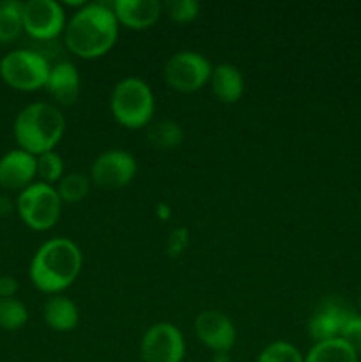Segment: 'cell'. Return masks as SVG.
I'll use <instances>...</instances> for the list:
<instances>
[{
  "label": "cell",
  "mask_w": 361,
  "mask_h": 362,
  "mask_svg": "<svg viewBox=\"0 0 361 362\" xmlns=\"http://www.w3.org/2000/svg\"><path fill=\"white\" fill-rule=\"evenodd\" d=\"M84 255L80 246L67 237H53L35 250L28 267L32 285L48 296H60L80 276Z\"/></svg>",
  "instance_id": "7a4b0ae2"
},
{
  "label": "cell",
  "mask_w": 361,
  "mask_h": 362,
  "mask_svg": "<svg viewBox=\"0 0 361 362\" xmlns=\"http://www.w3.org/2000/svg\"><path fill=\"white\" fill-rule=\"evenodd\" d=\"M357 354L342 338L326 339L311 345L304 362H357Z\"/></svg>",
  "instance_id": "ac0fdd59"
},
{
  "label": "cell",
  "mask_w": 361,
  "mask_h": 362,
  "mask_svg": "<svg viewBox=\"0 0 361 362\" xmlns=\"http://www.w3.org/2000/svg\"><path fill=\"white\" fill-rule=\"evenodd\" d=\"M188 246V230L186 228H177L173 230L166 240V253L170 257H179Z\"/></svg>",
  "instance_id": "4316f807"
},
{
  "label": "cell",
  "mask_w": 361,
  "mask_h": 362,
  "mask_svg": "<svg viewBox=\"0 0 361 362\" xmlns=\"http://www.w3.org/2000/svg\"><path fill=\"white\" fill-rule=\"evenodd\" d=\"M212 362H230L229 354H214L212 356Z\"/></svg>",
  "instance_id": "f546056e"
},
{
  "label": "cell",
  "mask_w": 361,
  "mask_h": 362,
  "mask_svg": "<svg viewBox=\"0 0 361 362\" xmlns=\"http://www.w3.org/2000/svg\"><path fill=\"white\" fill-rule=\"evenodd\" d=\"M138 163L130 151L108 148L96 156L88 170L92 186L99 189H122L137 177Z\"/></svg>",
  "instance_id": "ba28073f"
},
{
  "label": "cell",
  "mask_w": 361,
  "mask_h": 362,
  "mask_svg": "<svg viewBox=\"0 0 361 362\" xmlns=\"http://www.w3.org/2000/svg\"><path fill=\"white\" fill-rule=\"evenodd\" d=\"M360 218H361V200H360Z\"/></svg>",
  "instance_id": "1f68e13d"
},
{
  "label": "cell",
  "mask_w": 361,
  "mask_h": 362,
  "mask_svg": "<svg viewBox=\"0 0 361 362\" xmlns=\"http://www.w3.org/2000/svg\"><path fill=\"white\" fill-rule=\"evenodd\" d=\"M52 62L32 48L11 49L0 59V78L18 92H35L46 87Z\"/></svg>",
  "instance_id": "5b68a950"
},
{
  "label": "cell",
  "mask_w": 361,
  "mask_h": 362,
  "mask_svg": "<svg viewBox=\"0 0 361 362\" xmlns=\"http://www.w3.org/2000/svg\"><path fill=\"white\" fill-rule=\"evenodd\" d=\"M147 140L159 151H170L183 144L184 131L176 120L163 119L147 127Z\"/></svg>",
  "instance_id": "ffe728a7"
},
{
  "label": "cell",
  "mask_w": 361,
  "mask_h": 362,
  "mask_svg": "<svg viewBox=\"0 0 361 362\" xmlns=\"http://www.w3.org/2000/svg\"><path fill=\"white\" fill-rule=\"evenodd\" d=\"M350 315H353V311L343 306L340 300H324L314 311L310 322H308V334L315 343L340 338L343 325L349 320Z\"/></svg>",
  "instance_id": "4fadbf2b"
},
{
  "label": "cell",
  "mask_w": 361,
  "mask_h": 362,
  "mask_svg": "<svg viewBox=\"0 0 361 362\" xmlns=\"http://www.w3.org/2000/svg\"><path fill=\"white\" fill-rule=\"evenodd\" d=\"M66 133V117L53 103L35 101L20 110L13 124L18 148L32 156L55 151Z\"/></svg>",
  "instance_id": "3957f363"
},
{
  "label": "cell",
  "mask_w": 361,
  "mask_h": 362,
  "mask_svg": "<svg viewBox=\"0 0 361 362\" xmlns=\"http://www.w3.org/2000/svg\"><path fill=\"white\" fill-rule=\"evenodd\" d=\"M45 88L52 95L53 101L59 105H74L81 94L80 71L69 60H59V62L52 64Z\"/></svg>",
  "instance_id": "9a60e30c"
},
{
  "label": "cell",
  "mask_w": 361,
  "mask_h": 362,
  "mask_svg": "<svg viewBox=\"0 0 361 362\" xmlns=\"http://www.w3.org/2000/svg\"><path fill=\"white\" fill-rule=\"evenodd\" d=\"M357 306H360V310H361V296H360V299H357Z\"/></svg>",
  "instance_id": "4dcf8cb0"
},
{
  "label": "cell",
  "mask_w": 361,
  "mask_h": 362,
  "mask_svg": "<svg viewBox=\"0 0 361 362\" xmlns=\"http://www.w3.org/2000/svg\"><path fill=\"white\" fill-rule=\"evenodd\" d=\"M257 362H304V356L296 345L278 339L262 349Z\"/></svg>",
  "instance_id": "cb8c5ba5"
},
{
  "label": "cell",
  "mask_w": 361,
  "mask_h": 362,
  "mask_svg": "<svg viewBox=\"0 0 361 362\" xmlns=\"http://www.w3.org/2000/svg\"><path fill=\"white\" fill-rule=\"evenodd\" d=\"M42 318L55 332H71L80 322L78 306L66 296H50L42 306Z\"/></svg>",
  "instance_id": "e0dca14e"
},
{
  "label": "cell",
  "mask_w": 361,
  "mask_h": 362,
  "mask_svg": "<svg viewBox=\"0 0 361 362\" xmlns=\"http://www.w3.org/2000/svg\"><path fill=\"white\" fill-rule=\"evenodd\" d=\"M14 205L21 223L34 232L52 230L59 223L64 207L55 186L39 180L20 191Z\"/></svg>",
  "instance_id": "8992f818"
},
{
  "label": "cell",
  "mask_w": 361,
  "mask_h": 362,
  "mask_svg": "<svg viewBox=\"0 0 361 362\" xmlns=\"http://www.w3.org/2000/svg\"><path fill=\"white\" fill-rule=\"evenodd\" d=\"M13 207L16 209V205H13V202H9V198L6 194H0V216H7Z\"/></svg>",
  "instance_id": "f1b7e54d"
},
{
  "label": "cell",
  "mask_w": 361,
  "mask_h": 362,
  "mask_svg": "<svg viewBox=\"0 0 361 362\" xmlns=\"http://www.w3.org/2000/svg\"><path fill=\"white\" fill-rule=\"evenodd\" d=\"M209 85H211L214 98L219 103H225V105H234L244 94L243 73L239 71V67L229 62L218 64V66L212 67Z\"/></svg>",
  "instance_id": "2e32d148"
},
{
  "label": "cell",
  "mask_w": 361,
  "mask_h": 362,
  "mask_svg": "<svg viewBox=\"0 0 361 362\" xmlns=\"http://www.w3.org/2000/svg\"><path fill=\"white\" fill-rule=\"evenodd\" d=\"M20 290V283L14 276H0V299H13Z\"/></svg>",
  "instance_id": "83f0119b"
},
{
  "label": "cell",
  "mask_w": 361,
  "mask_h": 362,
  "mask_svg": "<svg viewBox=\"0 0 361 362\" xmlns=\"http://www.w3.org/2000/svg\"><path fill=\"white\" fill-rule=\"evenodd\" d=\"M212 64L204 53L183 49L166 60L163 67V80L172 90L180 94H193L204 88L211 80Z\"/></svg>",
  "instance_id": "52a82bcc"
},
{
  "label": "cell",
  "mask_w": 361,
  "mask_h": 362,
  "mask_svg": "<svg viewBox=\"0 0 361 362\" xmlns=\"http://www.w3.org/2000/svg\"><path fill=\"white\" fill-rule=\"evenodd\" d=\"M110 112L113 120L126 129L149 126L156 112L154 92L142 78H122L110 94Z\"/></svg>",
  "instance_id": "277c9868"
},
{
  "label": "cell",
  "mask_w": 361,
  "mask_h": 362,
  "mask_svg": "<svg viewBox=\"0 0 361 362\" xmlns=\"http://www.w3.org/2000/svg\"><path fill=\"white\" fill-rule=\"evenodd\" d=\"M117 21L130 30H147L163 14L159 0H115L110 4Z\"/></svg>",
  "instance_id": "5bb4252c"
},
{
  "label": "cell",
  "mask_w": 361,
  "mask_h": 362,
  "mask_svg": "<svg viewBox=\"0 0 361 362\" xmlns=\"http://www.w3.org/2000/svg\"><path fill=\"white\" fill-rule=\"evenodd\" d=\"M28 310L20 299H0V329L7 332L20 331L27 325Z\"/></svg>",
  "instance_id": "7402d4cb"
},
{
  "label": "cell",
  "mask_w": 361,
  "mask_h": 362,
  "mask_svg": "<svg viewBox=\"0 0 361 362\" xmlns=\"http://www.w3.org/2000/svg\"><path fill=\"white\" fill-rule=\"evenodd\" d=\"M142 362H183L186 339L172 322L152 324L140 339Z\"/></svg>",
  "instance_id": "30bf717a"
},
{
  "label": "cell",
  "mask_w": 361,
  "mask_h": 362,
  "mask_svg": "<svg viewBox=\"0 0 361 362\" xmlns=\"http://www.w3.org/2000/svg\"><path fill=\"white\" fill-rule=\"evenodd\" d=\"M163 13L176 23H191L200 14V4L197 0H168L163 4Z\"/></svg>",
  "instance_id": "d4e9b609"
},
{
  "label": "cell",
  "mask_w": 361,
  "mask_h": 362,
  "mask_svg": "<svg viewBox=\"0 0 361 362\" xmlns=\"http://www.w3.org/2000/svg\"><path fill=\"white\" fill-rule=\"evenodd\" d=\"M38 180V158L21 148H11L0 158V186L23 191Z\"/></svg>",
  "instance_id": "7c38bea8"
},
{
  "label": "cell",
  "mask_w": 361,
  "mask_h": 362,
  "mask_svg": "<svg viewBox=\"0 0 361 362\" xmlns=\"http://www.w3.org/2000/svg\"><path fill=\"white\" fill-rule=\"evenodd\" d=\"M91 186L92 182L88 179V175L80 172H69L60 179L55 189L59 193L62 204H80L81 200L87 198Z\"/></svg>",
  "instance_id": "44dd1931"
},
{
  "label": "cell",
  "mask_w": 361,
  "mask_h": 362,
  "mask_svg": "<svg viewBox=\"0 0 361 362\" xmlns=\"http://www.w3.org/2000/svg\"><path fill=\"white\" fill-rule=\"evenodd\" d=\"M119 21L110 4L87 2L73 11L64 28V46L74 57L94 60L105 57L119 37Z\"/></svg>",
  "instance_id": "6da1fadb"
},
{
  "label": "cell",
  "mask_w": 361,
  "mask_h": 362,
  "mask_svg": "<svg viewBox=\"0 0 361 362\" xmlns=\"http://www.w3.org/2000/svg\"><path fill=\"white\" fill-rule=\"evenodd\" d=\"M195 336L212 354H229L237 341L234 322L216 310H205L195 318Z\"/></svg>",
  "instance_id": "8fae6325"
},
{
  "label": "cell",
  "mask_w": 361,
  "mask_h": 362,
  "mask_svg": "<svg viewBox=\"0 0 361 362\" xmlns=\"http://www.w3.org/2000/svg\"><path fill=\"white\" fill-rule=\"evenodd\" d=\"M66 23V7L57 0L23 2V32L34 41L53 42L64 34Z\"/></svg>",
  "instance_id": "9c48e42d"
},
{
  "label": "cell",
  "mask_w": 361,
  "mask_h": 362,
  "mask_svg": "<svg viewBox=\"0 0 361 362\" xmlns=\"http://www.w3.org/2000/svg\"><path fill=\"white\" fill-rule=\"evenodd\" d=\"M340 338L349 343L357 356H361V315H350L349 320L343 325Z\"/></svg>",
  "instance_id": "484cf974"
},
{
  "label": "cell",
  "mask_w": 361,
  "mask_h": 362,
  "mask_svg": "<svg viewBox=\"0 0 361 362\" xmlns=\"http://www.w3.org/2000/svg\"><path fill=\"white\" fill-rule=\"evenodd\" d=\"M66 175V163H64L62 156L57 151L45 152V154L38 156V180L39 182L50 184V186H57L60 179Z\"/></svg>",
  "instance_id": "603a6c76"
},
{
  "label": "cell",
  "mask_w": 361,
  "mask_h": 362,
  "mask_svg": "<svg viewBox=\"0 0 361 362\" xmlns=\"http://www.w3.org/2000/svg\"><path fill=\"white\" fill-rule=\"evenodd\" d=\"M23 32V2L4 0L0 2V45L16 41Z\"/></svg>",
  "instance_id": "d6986e66"
}]
</instances>
